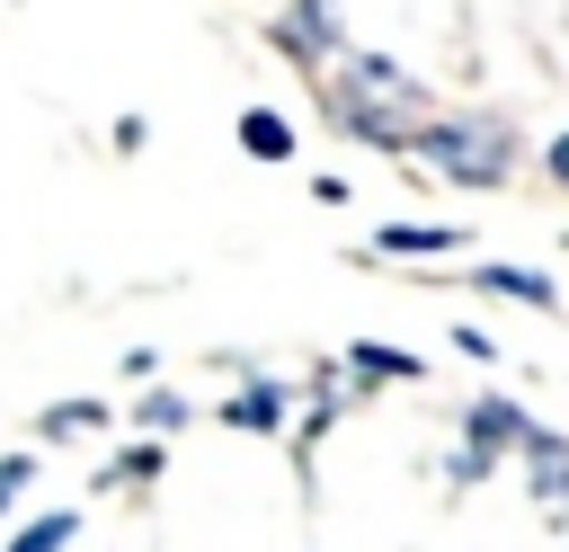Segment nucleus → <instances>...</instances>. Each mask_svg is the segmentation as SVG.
<instances>
[{"mask_svg": "<svg viewBox=\"0 0 569 552\" xmlns=\"http://www.w3.org/2000/svg\"><path fill=\"white\" fill-rule=\"evenodd\" d=\"M160 463H169V454H160V445H124V454H116V463H107V481H151V472H160Z\"/></svg>", "mask_w": 569, "mask_h": 552, "instance_id": "obj_13", "label": "nucleus"}, {"mask_svg": "<svg viewBox=\"0 0 569 552\" xmlns=\"http://www.w3.org/2000/svg\"><path fill=\"white\" fill-rule=\"evenodd\" d=\"M36 427H44V436H89V427H107V401H53Z\"/></svg>", "mask_w": 569, "mask_h": 552, "instance_id": "obj_11", "label": "nucleus"}, {"mask_svg": "<svg viewBox=\"0 0 569 552\" xmlns=\"http://www.w3.org/2000/svg\"><path fill=\"white\" fill-rule=\"evenodd\" d=\"M516 125L498 116V107H453V116H427L418 125V142H409V160L427 169V178H445V187H471V196H489V187H507L516 178Z\"/></svg>", "mask_w": 569, "mask_h": 552, "instance_id": "obj_2", "label": "nucleus"}, {"mask_svg": "<svg viewBox=\"0 0 569 552\" xmlns=\"http://www.w3.org/2000/svg\"><path fill=\"white\" fill-rule=\"evenodd\" d=\"M525 436H533V410L525 401H507V392H471L462 401V445H480V454H525Z\"/></svg>", "mask_w": 569, "mask_h": 552, "instance_id": "obj_4", "label": "nucleus"}, {"mask_svg": "<svg viewBox=\"0 0 569 552\" xmlns=\"http://www.w3.org/2000/svg\"><path fill=\"white\" fill-rule=\"evenodd\" d=\"M516 463H525V507H533L551 534H569V436L533 418V436H525Z\"/></svg>", "mask_w": 569, "mask_h": 552, "instance_id": "obj_3", "label": "nucleus"}, {"mask_svg": "<svg viewBox=\"0 0 569 552\" xmlns=\"http://www.w3.org/2000/svg\"><path fill=\"white\" fill-rule=\"evenodd\" d=\"M284 410H293V392L258 374V383H240V392L222 401V427H240V436H276V427H284Z\"/></svg>", "mask_w": 569, "mask_h": 552, "instance_id": "obj_7", "label": "nucleus"}, {"mask_svg": "<svg viewBox=\"0 0 569 552\" xmlns=\"http://www.w3.org/2000/svg\"><path fill=\"white\" fill-rule=\"evenodd\" d=\"M453 356H471V365H498V338H489L480 321H453Z\"/></svg>", "mask_w": 569, "mask_h": 552, "instance_id": "obj_15", "label": "nucleus"}, {"mask_svg": "<svg viewBox=\"0 0 569 552\" xmlns=\"http://www.w3.org/2000/svg\"><path fill=\"white\" fill-rule=\"evenodd\" d=\"M560 249H569V231H560Z\"/></svg>", "mask_w": 569, "mask_h": 552, "instance_id": "obj_17", "label": "nucleus"}, {"mask_svg": "<svg viewBox=\"0 0 569 552\" xmlns=\"http://www.w3.org/2000/svg\"><path fill=\"white\" fill-rule=\"evenodd\" d=\"M240 151L249 160H293V116H276V107H240Z\"/></svg>", "mask_w": 569, "mask_h": 552, "instance_id": "obj_9", "label": "nucleus"}, {"mask_svg": "<svg viewBox=\"0 0 569 552\" xmlns=\"http://www.w3.org/2000/svg\"><path fill=\"white\" fill-rule=\"evenodd\" d=\"M462 285H471V294H498V303H525V312H551V321H560V285H551L542 267L480 258V267H462Z\"/></svg>", "mask_w": 569, "mask_h": 552, "instance_id": "obj_5", "label": "nucleus"}, {"mask_svg": "<svg viewBox=\"0 0 569 552\" xmlns=\"http://www.w3.org/2000/svg\"><path fill=\"white\" fill-rule=\"evenodd\" d=\"M151 436H169V427H187V392H142V410H133Z\"/></svg>", "mask_w": 569, "mask_h": 552, "instance_id": "obj_12", "label": "nucleus"}, {"mask_svg": "<svg viewBox=\"0 0 569 552\" xmlns=\"http://www.w3.org/2000/svg\"><path fill=\"white\" fill-rule=\"evenodd\" d=\"M320 98H329V125L356 134V142H373V151H409L418 125L436 116L427 80H418L409 62H391V53H373V45H347V53L320 71Z\"/></svg>", "mask_w": 569, "mask_h": 552, "instance_id": "obj_1", "label": "nucleus"}, {"mask_svg": "<svg viewBox=\"0 0 569 552\" xmlns=\"http://www.w3.org/2000/svg\"><path fill=\"white\" fill-rule=\"evenodd\" d=\"M347 374H356V392H373V383H427V365L409 347H391V338H356L347 347Z\"/></svg>", "mask_w": 569, "mask_h": 552, "instance_id": "obj_8", "label": "nucleus"}, {"mask_svg": "<svg viewBox=\"0 0 569 552\" xmlns=\"http://www.w3.org/2000/svg\"><path fill=\"white\" fill-rule=\"evenodd\" d=\"M453 249H471L462 223H382L373 231V258H453Z\"/></svg>", "mask_w": 569, "mask_h": 552, "instance_id": "obj_6", "label": "nucleus"}, {"mask_svg": "<svg viewBox=\"0 0 569 552\" xmlns=\"http://www.w3.org/2000/svg\"><path fill=\"white\" fill-rule=\"evenodd\" d=\"M276 9H284V0H276Z\"/></svg>", "mask_w": 569, "mask_h": 552, "instance_id": "obj_18", "label": "nucleus"}, {"mask_svg": "<svg viewBox=\"0 0 569 552\" xmlns=\"http://www.w3.org/2000/svg\"><path fill=\"white\" fill-rule=\"evenodd\" d=\"M71 534H80V507H44L36 525L9 534V552H71Z\"/></svg>", "mask_w": 569, "mask_h": 552, "instance_id": "obj_10", "label": "nucleus"}, {"mask_svg": "<svg viewBox=\"0 0 569 552\" xmlns=\"http://www.w3.org/2000/svg\"><path fill=\"white\" fill-rule=\"evenodd\" d=\"M533 169H542V187H560V196H569V125L542 142V160H533Z\"/></svg>", "mask_w": 569, "mask_h": 552, "instance_id": "obj_16", "label": "nucleus"}, {"mask_svg": "<svg viewBox=\"0 0 569 552\" xmlns=\"http://www.w3.org/2000/svg\"><path fill=\"white\" fill-rule=\"evenodd\" d=\"M27 481H36V454H0V516L27 499Z\"/></svg>", "mask_w": 569, "mask_h": 552, "instance_id": "obj_14", "label": "nucleus"}]
</instances>
